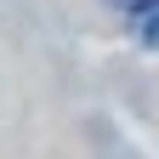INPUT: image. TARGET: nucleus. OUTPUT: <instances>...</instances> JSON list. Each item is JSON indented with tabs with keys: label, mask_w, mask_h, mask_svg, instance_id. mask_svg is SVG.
Segmentation results:
<instances>
[{
	"label": "nucleus",
	"mask_w": 159,
	"mask_h": 159,
	"mask_svg": "<svg viewBox=\"0 0 159 159\" xmlns=\"http://www.w3.org/2000/svg\"><path fill=\"white\" fill-rule=\"evenodd\" d=\"M108 6L125 17V29H131L136 46L159 51V0H108Z\"/></svg>",
	"instance_id": "1"
}]
</instances>
